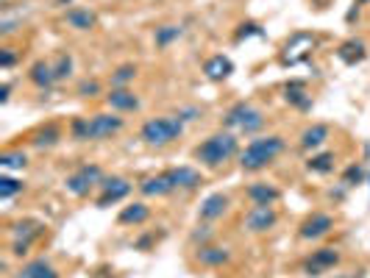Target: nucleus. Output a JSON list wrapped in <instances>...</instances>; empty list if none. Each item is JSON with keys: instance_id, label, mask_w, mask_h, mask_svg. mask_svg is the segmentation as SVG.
Instances as JSON below:
<instances>
[{"instance_id": "1a4fd4ad", "label": "nucleus", "mask_w": 370, "mask_h": 278, "mask_svg": "<svg viewBox=\"0 0 370 278\" xmlns=\"http://www.w3.org/2000/svg\"><path fill=\"white\" fill-rule=\"evenodd\" d=\"M232 208V195L229 192H212L201 200L198 206V223H217L229 215Z\"/></svg>"}, {"instance_id": "e433bc0d", "label": "nucleus", "mask_w": 370, "mask_h": 278, "mask_svg": "<svg viewBox=\"0 0 370 278\" xmlns=\"http://www.w3.org/2000/svg\"><path fill=\"white\" fill-rule=\"evenodd\" d=\"M265 31L259 28V23H243L240 28H237V34H234V42H243V39H248V36H262Z\"/></svg>"}, {"instance_id": "ea45409f", "label": "nucleus", "mask_w": 370, "mask_h": 278, "mask_svg": "<svg viewBox=\"0 0 370 278\" xmlns=\"http://www.w3.org/2000/svg\"><path fill=\"white\" fill-rule=\"evenodd\" d=\"M31 242H20V239H12V245H9V253L14 256V259H25L28 253H31Z\"/></svg>"}, {"instance_id": "4c0bfd02", "label": "nucleus", "mask_w": 370, "mask_h": 278, "mask_svg": "<svg viewBox=\"0 0 370 278\" xmlns=\"http://www.w3.org/2000/svg\"><path fill=\"white\" fill-rule=\"evenodd\" d=\"M17 58H20V53L14 47H3L0 50V70H12L17 64Z\"/></svg>"}, {"instance_id": "6ab92c4d", "label": "nucleus", "mask_w": 370, "mask_h": 278, "mask_svg": "<svg viewBox=\"0 0 370 278\" xmlns=\"http://www.w3.org/2000/svg\"><path fill=\"white\" fill-rule=\"evenodd\" d=\"M281 98H284V103L292 106L295 111H309V109H312V95H309V89H307L304 81H287Z\"/></svg>"}, {"instance_id": "bb28decb", "label": "nucleus", "mask_w": 370, "mask_h": 278, "mask_svg": "<svg viewBox=\"0 0 370 278\" xmlns=\"http://www.w3.org/2000/svg\"><path fill=\"white\" fill-rule=\"evenodd\" d=\"M254 109V103L251 100H237L234 106H229V111L223 114V128L226 131H240L243 128V122H245V117H248V111Z\"/></svg>"}, {"instance_id": "b1692460", "label": "nucleus", "mask_w": 370, "mask_h": 278, "mask_svg": "<svg viewBox=\"0 0 370 278\" xmlns=\"http://www.w3.org/2000/svg\"><path fill=\"white\" fill-rule=\"evenodd\" d=\"M304 167L312 175H331L334 167H337V153L334 151H315V153H309V159L304 162Z\"/></svg>"}, {"instance_id": "423d86ee", "label": "nucleus", "mask_w": 370, "mask_h": 278, "mask_svg": "<svg viewBox=\"0 0 370 278\" xmlns=\"http://www.w3.org/2000/svg\"><path fill=\"white\" fill-rule=\"evenodd\" d=\"M340 261H342V253H340V248L323 245V248L312 250V253H309V256L301 261V272H304L307 278H320V275L331 272V270H334Z\"/></svg>"}, {"instance_id": "5701e85b", "label": "nucleus", "mask_w": 370, "mask_h": 278, "mask_svg": "<svg viewBox=\"0 0 370 278\" xmlns=\"http://www.w3.org/2000/svg\"><path fill=\"white\" fill-rule=\"evenodd\" d=\"M42 234H45V223H39L34 217H23L14 226H9V237L12 239H20V242H31L34 245Z\"/></svg>"}, {"instance_id": "9b49d317", "label": "nucleus", "mask_w": 370, "mask_h": 278, "mask_svg": "<svg viewBox=\"0 0 370 278\" xmlns=\"http://www.w3.org/2000/svg\"><path fill=\"white\" fill-rule=\"evenodd\" d=\"M103 100H106L109 111H117V114H131V111L142 109V100H139V95L131 87H112L103 95Z\"/></svg>"}, {"instance_id": "c85d7f7f", "label": "nucleus", "mask_w": 370, "mask_h": 278, "mask_svg": "<svg viewBox=\"0 0 370 278\" xmlns=\"http://www.w3.org/2000/svg\"><path fill=\"white\" fill-rule=\"evenodd\" d=\"M53 73H56V84H64L72 78V73H76V58H72V53H59L53 58Z\"/></svg>"}, {"instance_id": "aec40b11", "label": "nucleus", "mask_w": 370, "mask_h": 278, "mask_svg": "<svg viewBox=\"0 0 370 278\" xmlns=\"http://www.w3.org/2000/svg\"><path fill=\"white\" fill-rule=\"evenodd\" d=\"M147 220H151V206H147L145 200H134V203L123 206V212L117 215V223L120 226H131V228H139Z\"/></svg>"}, {"instance_id": "ddd939ff", "label": "nucleus", "mask_w": 370, "mask_h": 278, "mask_svg": "<svg viewBox=\"0 0 370 278\" xmlns=\"http://www.w3.org/2000/svg\"><path fill=\"white\" fill-rule=\"evenodd\" d=\"M136 189H139L142 197H167V195L176 192V186H173L167 170H162V173H156V175H145V178L136 184Z\"/></svg>"}, {"instance_id": "7ed1b4c3", "label": "nucleus", "mask_w": 370, "mask_h": 278, "mask_svg": "<svg viewBox=\"0 0 370 278\" xmlns=\"http://www.w3.org/2000/svg\"><path fill=\"white\" fill-rule=\"evenodd\" d=\"M284 148H287L284 136H278V133H259L240 151V156H237L240 170L243 173H262L265 167H270L284 153Z\"/></svg>"}, {"instance_id": "f8f14e48", "label": "nucleus", "mask_w": 370, "mask_h": 278, "mask_svg": "<svg viewBox=\"0 0 370 278\" xmlns=\"http://www.w3.org/2000/svg\"><path fill=\"white\" fill-rule=\"evenodd\" d=\"M167 173H170V181H173L176 192H195V189H201L206 184L203 173L198 167H192V164H178V167H170Z\"/></svg>"}, {"instance_id": "f03ea898", "label": "nucleus", "mask_w": 370, "mask_h": 278, "mask_svg": "<svg viewBox=\"0 0 370 278\" xmlns=\"http://www.w3.org/2000/svg\"><path fill=\"white\" fill-rule=\"evenodd\" d=\"M240 156V139L234 131H214L203 142L192 148V159L206 170H223L232 159Z\"/></svg>"}, {"instance_id": "393cba45", "label": "nucleus", "mask_w": 370, "mask_h": 278, "mask_svg": "<svg viewBox=\"0 0 370 278\" xmlns=\"http://www.w3.org/2000/svg\"><path fill=\"white\" fill-rule=\"evenodd\" d=\"M61 139H64V131H61L56 122H48V125H42V128L34 131L31 145L39 148V151H50V148H56V145L61 142Z\"/></svg>"}, {"instance_id": "37998d69", "label": "nucleus", "mask_w": 370, "mask_h": 278, "mask_svg": "<svg viewBox=\"0 0 370 278\" xmlns=\"http://www.w3.org/2000/svg\"><path fill=\"white\" fill-rule=\"evenodd\" d=\"M56 6L59 9H67V6H72V0H56Z\"/></svg>"}, {"instance_id": "c756f323", "label": "nucleus", "mask_w": 370, "mask_h": 278, "mask_svg": "<svg viewBox=\"0 0 370 278\" xmlns=\"http://www.w3.org/2000/svg\"><path fill=\"white\" fill-rule=\"evenodd\" d=\"M0 167H3L6 173H12V170H25V167H28V153H25L23 148H9V151L0 153Z\"/></svg>"}, {"instance_id": "a18cd8bd", "label": "nucleus", "mask_w": 370, "mask_h": 278, "mask_svg": "<svg viewBox=\"0 0 370 278\" xmlns=\"http://www.w3.org/2000/svg\"><path fill=\"white\" fill-rule=\"evenodd\" d=\"M331 278H351V275H345V272H334Z\"/></svg>"}, {"instance_id": "f257e3e1", "label": "nucleus", "mask_w": 370, "mask_h": 278, "mask_svg": "<svg viewBox=\"0 0 370 278\" xmlns=\"http://www.w3.org/2000/svg\"><path fill=\"white\" fill-rule=\"evenodd\" d=\"M70 139L76 142H106L125 131V117L117 111H95L70 120Z\"/></svg>"}, {"instance_id": "4468645a", "label": "nucleus", "mask_w": 370, "mask_h": 278, "mask_svg": "<svg viewBox=\"0 0 370 278\" xmlns=\"http://www.w3.org/2000/svg\"><path fill=\"white\" fill-rule=\"evenodd\" d=\"M245 197L251 206H276L281 200V189L273 181H254L245 186Z\"/></svg>"}, {"instance_id": "39448f33", "label": "nucleus", "mask_w": 370, "mask_h": 278, "mask_svg": "<svg viewBox=\"0 0 370 278\" xmlns=\"http://www.w3.org/2000/svg\"><path fill=\"white\" fill-rule=\"evenodd\" d=\"M103 178H106V170L101 164H95V162H87V164H79L64 178V189L72 197H90V192L98 189Z\"/></svg>"}, {"instance_id": "412c9836", "label": "nucleus", "mask_w": 370, "mask_h": 278, "mask_svg": "<svg viewBox=\"0 0 370 278\" xmlns=\"http://www.w3.org/2000/svg\"><path fill=\"white\" fill-rule=\"evenodd\" d=\"M232 73H234V61L229 56H223V53H214V56H209L203 61V76L209 81H226Z\"/></svg>"}, {"instance_id": "cd10ccee", "label": "nucleus", "mask_w": 370, "mask_h": 278, "mask_svg": "<svg viewBox=\"0 0 370 278\" xmlns=\"http://www.w3.org/2000/svg\"><path fill=\"white\" fill-rule=\"evenodd\" d=\"M181 36H184V25H178V23H165V25H159V28L154 31V45H156L159 50H167V47L176 45Z\"/></svg>"}, {"instance_id": "49530a36", "label": "nucleus", "mask_w": 370, "mask_h": 278, "mask_svg": "<svg viewBox=\"0 0 370 278\" xmlns=\"http://www.w3.org/2000/svg\"><path fill=\"white\" fill-rule=\"evenodd\" d=\"M367 181H370V175H367Z\"/></svg>"}, {"instance_id": "9d476101", "label": "nucleus", "mask_w": 370, "mask_h": 278, "mask_svg": "<svg viewBox=\"0 0 370 278\" xmlns=\"http://www.w3.org/2000/svg\"><path fill=\"white\" fill-rule=\"evenodd\" d=\"M334 215H329V212H312L301 226H298V237L304 239V242H318V239H323V237H329L331 231H334Z\"/></svg>"}, {"instance_id": "4be33fe9", "label": "nucleus", "mask_w": 370, "mask_h": 278, "mask_svg": "<svg viewBox=\"0 0 370 278\" xmlns=\"http://www.w3.org/2000/svg\"><path fill=\"white\" fill-rule=\"evenodd\" d=\"M28 81H31V84H34L37 89H42V92L53 89V87H56V73H53V61H45V58L34 61V64L28 67Z\"/></svg>"}, {"instance_id": "6e6552de", "label": "nucleus", "mask_w": 370, "mask_h": 278, "mask_svg": "<svg viewBox=\"0 0 370 278\" xmlns=\"http://www.w3.org/2000/svg\"><path fill=\"white\" fill-rule=\"evenodd\" d=\"M278 226V212L276 206H251L245 217H243V231L259 237V234H267Z\"/></svg>"}, {"instance_id": "20e7f679", "label": "nucleus", "mask_w": 370, "mask_h": 278, "mask_svg": "<svg viewBox=\"0 0 370 278\" xmlns=\"http://www.w3.org/2000/svg\"><path fill=\"white\" fill-rule=\"evenodd\" d=\"M184 120L176 117V114H162V117H147L142 125H139V142L147 145V148H167L173 145L176 139H181L184 133Z\"/></svg>"}, {"instance_id": "dca6fc26", "label": "nucleus", "mask_w": 370, "mask_h": 278, "mask_svg": "<svg viewBox=\"0 0 370 278\" xmlns=\"http://www.w3.org/2000/svg\"><path fill=\"white\" fill-rule=\"evenodd\" d=\"M198 253H195V261L201 264V267H226L229 261H232V248L229 245H203V248H195Z\"/></svg>"}, {"instance_id": "473e14b6", "label": "nucleus", "mask_w": 370, "mask_h": 278, "mask_svg": "<svg viewBox=\"0 0 370 278\" xmlns=\"http://www.w3.org/2000/svg\"><path fill=\"white\" fill-rule=\"evenodd\" d=\"M348 189H353V186H362L364 181H367V170L359 164V162H351L345 170H342V178H340Z\"/></svg>"}, {"instance_id": "79ce46f5", "label": "nucleus", "mask_w": 370, "mask_h": 278, "mask_svg": "<svg viewBox=\"0 0 370 278\" xmlns=\"http://www.w3.org/2000/svg\"><path fill=\"white\" fill-rule=\"evenodd\" d=\"M9 98H12V84L3 81V87H0V103H9Z\"/></svg>"}, {"instance_id": "2eb2a0df", "label": "nucleus", "mask_w": 370, "mask_h": 278, "mask_svg": "<svg viewBox=\"0 0 370 278\" xmlns=\"http://www.w3.org/2000/svg\"><path fill=\"white\" fill-rule=\"evenodd\" d=\"M12 278H61V275H59V267L48 256H37L20 264V270L12 272Z\"/></svg>"}, {"instance_id": "58836bf2", "label": "nucleus", "mask_w": 370, "mask_h": 278, "mask_svg": "<svg viewBox=\"0 0 370 278\" xmlns=\"http://www.w3.org/2000/svg\"><path fill=\"white\" fill-rule=\"evenodd\" d=\"M201 106H178V111H176V117H181L184 122H195V120H201Z\"/></svg>"}, {"instance_id": "a19ab883", "label": "nucleus", "mask_w": 370, "mask_h": 278, "mask_svg": "<svg viewBox=\"0 0 370 278\" xmlns=\"http://www.w3.org/2000/svg\"><path fill=\"white\" fill-rule=\"evenodd\" d=\"M156 242V234H142L139 239H134V250H151Z\"/></svg>"}, {"instance_id": "f704fd0d", "label": "nucleus", "mask_w": 370, "mask_h": 278, "mask_svg": "<svg viewBox=\"0 0 370 278\" xmlns=\"http://www.w3.org/2000/svg\"><path fill=\"white\" fill-rule=\"evenodd\" d=\"M134 78H136V64H120V67L112 70L109 84L112 87H128V84H134Z\"/></svg>"}, {"instance_id": "7c9ffc66", "label": "nucleus", "mask_w": 370, "mask_h": 278, "mask_svg": "<svg viewBox=\"0 0 370 278\" xmlns=\"http://www.w3.org/2000/svg\"><path fill=\"white\" fill-rule=\"evenodd\" d=\"M265 122H267V114H265L259 106H254V109L248 111V117H245V122H243V128H240L237 133H245V136H259V131L265 128Z\"/></svg>"}, {"instance_id": "a878e982", "label": "nucleus", "mask_w": 370, "mask_h": 278, "mask_svg": "<svg viewBox=\"0 0 370 278\" xmlns=\"http://www.w3.org/2000/svg\"><path fill=\"white\" fill-rule=\"evenodd\" d=\"M364 56H367V45H364L362 39H345V42L337 47V58H340L342 64H348V67L364 61Z\"/></svg>"}, {"instance_id": "f3484780", "label": "nucleus", "mask_w": 370, "mask_h": 278, "mask_svg": "<svg viewBox=\"0 0 370 278\" xmlns=\"http://www.w3.org/2000/svg\"><path fill=\"white\" fill-rule=\"evenodd\" d=\"M331 139V128L326 125V122H312V125H307L304 131H301V136H298V145L304 148V151H309V153H315V151H323V145Z\"/></svg>"}, {"instance_id": "c03bdc74", "label": "nucleus", "mask_w": 370, "mask_h": 278, "mask_svg": "<svg viewBox=\"0 0 370 278\" xmlns=\"http://www.w3.org/2000/svg\"><path fill=\"white\" fill-rule=\"evenodd\" d=\"M353 3H356V6H367V3H370V0H353Z\"/></svg>"}, {"instance_id": "a211bd4d", "label": "nucleus", "mask_w": 370, "mask_h": 278, "mask_svg": "<svg viewBox=\"0 0 370 278\" xmlns=\"http://www.w3.org/2000/svg\"><path fill=\"white\" fill-rule=\"evenodd\" d=\"M64 23H67V28H72V31L87 34V31H95V28H98V14H95L92 9H87V6H70V9L64 12Z\"/></svg>"}, {"instance_id": "c9c22d12", "label": "nucleus", "mask_w": 370, "mask_h": 278, "mask_svg": "<svg viewBox=\"0 0 370 278\" xmlns=\"http://www.w3.org/2000/svg\"><path fill=\"white\" fill-rule=\"evenodd\" d=\"M76 95H79V98H98V95H103V87H101V81H95V78H84V81H79Z\"/></svg>"}, {"instance_id": "72a5a7b5", "label": "nucleus", "mask_w": 370, "mask_h": 278, "mask_svg": "<svg viewBox=\"0 0 370 278\" xmlns=\"http://www.w3.org/2000/svg\"><path fill=\"white\" fill-rule=\"evenodd\" d=\"M214 223H198L192 231H189V242L195 248H203V245H212L214 242Z\"/></svg>"}, {"instance_id": "0eeeda50", "label": "nucleus", "mask_w": 370, "mask_h": 278, "mask_svg": "<svg viewBox=\"0 0 370 278\" xmlns=\"http://www.w3.org/2000/svg\"><path fill=\"white\" fill-rule=\"evenodd\" d=\"M131 189H134V184H131L125 175H106V178L101 181V186H98L95 206H98V208H109V206L125 200V197L131 195Z\"/></svg>"}, {"instance_id": "2f4dec72", "label": "nucleus", "mask_w": 370, "mask_h": 278, "mask_svg": "<svg viewBox=\"0 0 370 278\" xmlns=\"http://www.w3.org/2000/svg\"><path fill=\"white\" fill-rule=\"evenodd\" d=\"M20 192H25V181H20V178H14V175H0V200L3 203H9L12 197H17Z\"/></svg>"}]
</instances>
